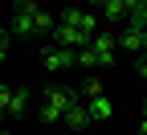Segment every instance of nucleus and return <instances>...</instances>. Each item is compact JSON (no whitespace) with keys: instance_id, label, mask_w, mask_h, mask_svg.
<instances>
[{"instance_id":"obj_5","label":"nucleus","mask_w":147,"mask_h":135,"mask_svg":"<svg viewBox=\"0 0 147 135\" xmlns=\"http://www.w3.org/2000/svg\"><path fill=\"white\" fill-rule=\"evenodd\" d=\"M0 102H4V111H8V115H25V111H29V102H33V94H29V86H16V90L0 86Z\"/></svg>"},{"instance_id":"obj_2","label":"nucleus","mask_w":147,"mask_h":135,"mask_svg":"<svg viewBox=\"0 0 147 135\" xmlns=\"http://www.w3.org/2000/svg\"><path fill=\"white\" fill-rule=\"evenodd\" d=\"M37 12H41V4L37 0H16V8H12V37H33V21H37Z\"/></svg>"},{"instance_id":"obj_15","label":"nucleus","mask_w":147,"mask_h":135,"mask_svg":"<svg viewBox=\"0 0 147 135\" xmlns=\"http://www.w3.org/2000/svg\"><path fill=\"white\" fill-rule=\"evenodd\" d=\"M139 78L147 82V53H139Z\"/></svg>"},{"instance_id":"obj_17","label":"nucleus","mask_w":147,"mask_h":135,"mask_svg":"<svg viewBox=\"0 0 147 135\" xmlns=\"http://www.w3.org/2000/svg\"><path fill=\"white\" fill-rule=\"evenodd\" d=\"M143 53H147V29H143Z\"/></svg>"},{"instance_id":"obj_9","label":"nucleus","mask_w":147,"mask_h":135,"mask_svg":"<svg viewBox=\"0 0 147 135\" xmlns=\"http://www.w3.org/2000/svg\"><path fill=\"white\" fill-rule=\"evenodd\" d=\"M119 49H127V53H143V29H131V25H127V29L119 33Z\"/></svg>"},{"instance_id":"obj_18","label":"nucleus","mask_w":147,"mask_h":135,"mask_svg":"<svg viewBox=\"0 0 147 135\" xmlns=\"http://www.w3.org/2000/svg\"><path fill=\"white\" fill-rule=\"evenodd\" d=\"M4 115H8V111H4V102H0V119H4Z\"/></svg>"},{"instance_id":"obj_8","label":"nucleus","mask_w":147,"mask_h":135,"mask_svg":"<svg viewBox=\"0 0 147 135\" xmlns=\"http://www.w3.org/2000/svg\"><path fill=\"white\" fill-rule=\"evenodd\" d=\"M86 111H90V123L94 119H110V115H115V102H110L106 94H94V98H86Z\"/></svg>"},{"instance_id":"obj_10","label":"nucleus","mask_w":147,"mask_h":135,"mask_svg":"<svg viewBox=\"0 0 147 135\" xmlns=\"http://www.w3.org/2000/svg\"><path fill=\"white\" fill-rule=\"evenodd\" d=\"M94 94H102V82H98V78H86V82L78 86V102H86V98H94Z\"/></svg>"},{"instance_id":"obj_11","label":"nucleus","mask_w":147,"mask_h":135,"mask_svg":"<svg viewBox=\"0 0 147 135\" xmlns=\"http://www.w3.org/2000/svg\"><path fill=\"white\" fill-rule=\"evenodd\" d=\"M53 25H57V21H53V16H49L45 8H41V12H37V21H33V29H37V33H41V37H49V33H53Z\"/></svg>"},{"instance_id":"obj_14","label":"nucleus","mask_w":147,"mask_h":135,"mask_svg":"<svg viewBox=\"0 0 147 135\" xmlns=\"http://www.w3.org/2000/svg\"><path fill=\"white\" fill-rule=\"evenodd\" d=\"M4 53H8V29H0V62H4Z\"/></svg>"},{"instance_id":"obj_19","label":"nucleus","mask_w":147,"mask_h":135,"mask_svg":"<svg viewBox=\"0 0 147 135\" xmlns=\"http://www.w3.org/2000/svg\"><path fill=\"white\" fill-rule=\"evenodd\" d=\"M0 135H8V131H0Z\"/></svg>"},{"instance_id":"obj_13","label":"nucleus","mask_w":147,"mask_h":135,"mask_svg":"<svg viewBox=\"0 0 147 135\" xmlns=\"http://www.w3.org/2000/svg\"><path fill=\"white\" fill-rule=\"evenodd\" d=\"M78 66H86V70H94V66H98V53L90 49V45H82V49H78Z\"/></svg>"},{"instance_id":"obj_7","label":"nucleus","mask_w":147,"mask_h":135,"mask_svg":"<svg viewBox=\"0 0 147 135\" xmlns=\"http://www.w3.org/2000/svg\"><path fill=\"white\" fill-rule=\"evenodd\" d=\"M61 123L74 127V131H86V127H90V111H86V102H74V107L61 115Z\"/></svg>"},{"instance_id":"obj_3","label":"nucleus","mask_w":147,"mask_h":135,"mask_svg":"<svg viewBox=\"0 0 147 135\" xmlns=\"http://www.w3.org/2000/svg\"><path fill=\"white\" fill-rule=\"evenodd\" d=\"M90 49H94L98 53V66H110V62H115V53H119V37L115 33H94V37H90Z\"/></svg>"},{"instance_id":"obj_6","label":"nucleus","mask_w":147,"mask_h":135,"mask_svg":"<svg viewBox=\"0 0 147 135\" xmlns=\"http://www.w3.org/2000/svg\"><path fill=\"white\" fill-rule=\"evenodd\" d=\"M41 66L45 70H69V66H78V49H45L41 53Z\"/></svg>"},{"instance_id":"obj_1","label":"nucleus","mask_w":147,"mask_h":135,"mask_svg":"<svg viewBox=\"0 0 147 135\" xmlns=\"http://www.w3.org/2000/svg\"><path fill=\"white\" fill-rule=\"evenodd\" d=\"M78 102V90H65V86H49L41 94V119L45 123H61V115Z\"/></svg>"},{"instance_id":"obj_16","label":"nucleus","mask_w":147,"mask_h":135,"mask_svg":"<svg viewBox=\"0 0 147 135\" xmlns=\"http://www.w3.org/2000/svg\"><path fill=\"white\" fill-rule=\"evenodd\" d=\"M139 135H147V115H143V123H139Z\"/></svg>"},{"instance_id":"obj_12","label":"nucleus","mask_w":147,"mask_h":135,"mask_svg":"<svg viewBox=\"0 0 147 135\" xmlns=\"http://www.w3.org/2000/svg\"><path fill=\"white\" fill-rule=\"evenodd\" d=\"M102 12H106V21H123V16H127L123 0H106V4H102Z\"/></svg>"},{"instance_id":"obj_20","label":"nucleus","mask_w":147,"mask_h":135,"mask_svg":"<svg viewBox=\"0 0 147 135\" xmlns=\"http://www.w3.org/2000/svg\"><path fill=\"white\" fill-rule=\"evenodd\" d=\"M143 115H147V107H143Z\"/></svg>"},{"instance_id":"obj_4","label":"nucleus","mask_w":147,"mask_h":135,"mask_svg":"<svg viewBox=\"0 0 147 135\" xmlns=\"http://www.w3.org/2000/svg\"><path fill=\"white\" fill-rule=\"evenodd\" d=\"M57 25H74V29H82L86 37H94V33H98V16H94V12H86V8H65Z\"/></svg>"}]
</instances>
